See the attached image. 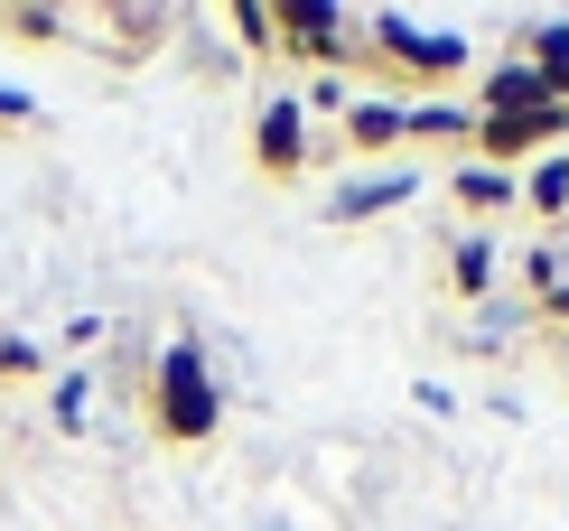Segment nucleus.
<instances>
[{
  "label": "nucleus",
  "instance_id": "nucleus-16",
  "mask_svg": "<svg viewBox=\"0 0 569 531\" xmlns=\"http://www.w3.org/2000/svg\"><path fill=\"white\" fill-rule=\"evenodd\" d=\"M47 373V345H29V335H0V382H38Z\"/></svg>",
  "mask_w": 569,
  "mask_h": 531
},
{
  "label": "nucleus",
  "instance_id": "nucleus-18",
  "mask_svg": "<svg viewBox=\"0 0 569 531\" xmlns=\"http://www.w3.org/2000/svg\"><path fill=\"white\" fill-rule=\"evenodd\" d=\"M57 429H84V373H57Z\"/></svg>",
  "mask_w": 569,
  "mask_h": 531
},
{
  "label": "nucleus",
  "instance_id": "nucleus-13",
  "mask_svg": "<svg viewBox=\"0 0 569 531\" xmlns=\"http://www.w3.org/2000/svg\"><path fill=\"white\" fill-rule=\"evenodd\" d=\"M448 289H458V299H486V289H495V243H486V233H467V243L448 252Z\"/></svg>",
  "mask_w": 569,
  "mask_h": 531
},
{
  "label": "nucleus",
  "instance_id": "nucleus-8",
  "mask_svg": "<svg viewBox=\"0 0 569 531\" xmlns=\"http://www.w3.org/2000/svg\"><path fill=\"white\" fill-rule=\"evenodd\" d=\"M513 57L541 66V84L569 103V19H523V29H513Z\"/></svg>",
  "mask_w": 569,
  "mask_h": 531
},
{
  "label": "nucleus",
  "instance_id": "nucleus-15",
  "mask_svg": "<svg viewBox=\"0 0 569 531\" xmlns=\"http://www.w3.org/2000/svg\"><path fill=\"white\" fill-rule=\"evenodd\" d=\"M224 29L252 47V57H280V10H262V0H233L224 10Z\"/></svg>",
  "mask_w": 569,
  "mask_h": 531
},
{
  "label": "nucleus",
  "instance_id": "nucleus-10",
  "mask_svg": "<svg viewBox=\"0 0 569 531\" xmlns=\"http://www.w3.org/2000/svg\"><path fill=\"white\" fill-rule=\"evenodd\" d=\"M448 197H458L467 214H495V206H523V178H505V168H486V159H458Z\"/></svg>",
  "mask_w": 569,
  "mask_h": 531
},
{
  "label": "nucleus",
  "instance_id": "nucleus-6",
  "mask_svg": "<svg viewBox=\"0 0 569 531\" xmlns=\"http://www.w3.org/2000/svg\"><path fill=\"white\" fill-rule=\"evenodd\" d=\"M401 197H420L401 159H392V168H365V178H346L337 197H327V224H373V214H392Z\"/></svg>",
  "mask_w": 569,
  "mask_h": 531
},
{
  "label": "nucleus",
  "instance_id": "nucleus-1",
  "mask_svg": "<svg viewBox=\"0 0 569 531\" xmlns=\"http://www.w3.org/2000/svg\"><path fill=\"white\" fill-rule=\"evenodd\" d=\"M150 429L169 448H206L224 429V382L206 364V345H187V335H169L150 354Z\"/></svg>",
  "mask_w": 569,
  "mask_h": 531
},
{
  "label": "nucleus",
  "instance_id": "nucleus-17",
  "mask_svg": "<svg viewBox=\"0 0 569 531\" xmlns=\"http://www.w3.org/2000/svg\"><path fill=\"white\" fill-rule=\"evenodd\" d=\"M0 29H10V38H66V10H0Z\"/></svg>",
  "mask_w": 569,
  "mask_h": 531
},
{
  "label": "nucleus",
  "instance_id": "nucleus-9",
  "mask_svg": "<svg viewBox=\"0 0 569 531\" xmlns=\"http://www.w3.org/2000/svg\"><path fill=\"white\" fill-rule=\"evenodd\" d=\"M401 112H411L401 93H365V103H346V140L365 159H383V150H401Z\"/></svg>",
  "mask_w": 569,
  "mask_h": 531
},
{
  "label": "nucleus",
  "instance_id": "nucleus-11",
  "mask_svg": "<svg viewBox=\"0 0 569 531\" xmlns=\"http://www.w3.org/2000/svg\"><path fill=\"white\" fill-rule=\"evenodd\" d=\"M103 29H112V57L140 66V57H159V38L178 29V10H103Z\"/></svg>",
  "mask_w": 569,
  "mask_h": 531
},
{
  "label": "nucleus",
  "instance_id": "nucleus-20",
  "mask_svg": "<svg viewBox=\"0 0 569 531\" xmlns=\"http://www.w3.org/2000/svg\"><path fill=\"white\" fill-rule=\"evenodd\" d=\"M532 318H551V327H569V280L551 289V299H532Z\"/></svg>",
  "mask_w": 569,
  "mask_h": 531
},
{
  "label": "nucleus",
  "instance_id": "nucleus-19",
  "mask_svg": "<svg viewBox=\"0 0 569 531\" xmlns=\"http://www.w3.org/2000/svg\"><path fill=\"white\" fill-rule=\"evenodd\" d=\"M0 122H38V103H29L19 84H0Z\"/></svg>",
  "mask_w": 569,
  "mask_h": 531
},
{
  "label": "nucleus",
  "instance_id": "nucleus-2",
  "mask_svg": "<svg viewBox=\"0 0 569 531\" xmlns=\"http://www.w3.org/2000/svg\"><path fill=\"white\" fill-rule=\"evenodd\" d=\"M365 57H383L392 76H411V84H458L467 76V38L430 29V19H411V10H373L365 19Z\"/></svg>",
  "mask_w": 569,
  "mask_h": 531
},
{
  "label": "nucleus",
  "instance_id": "nucleus-14",
  "mask_svg": "<svg viewBox=\"0 0 569 531\" xmlns=\"http://www.w3.org/2000/svg\"><path fill=\"white\" fill-rule=\"evenodd\" d=\"M523 206L569 214V150H551V159H532V168H523Z\"/></svg>",
  "mask_w": 569,
  "mask_h": 531
},
{
  "label": "nucleus",
  "instance_id": "nucleus-5",
  "mask_svg": "<svg viewBox=\"0 0 569 531\" xmlns=\"http://www.w3.org/2000/svg\"><path fill=\"white\" fill-rule=\"evenodd\" d=\"M252 168H262V178H299L308 168V103L299 93H271V103L252 112Z\"/></svg>",
  "mask_w": 569,
  "mask_h": 531
},
{
  "label": "nucleus",
  "instance_id": "nucleus-3",
  "mask_svg": "<svg viewBox=\"0 0 569 531\" xmlns=\"http://www.w3.org/2000/svg\"><path fill=\"white\" fill-rule=\"evenodd\" d=\"M280 57H299V66H318V76H337V66L365 57V19L337 10V0H290V10H280Z\"/></svg>",
  "mask_w": 569,
  "mask_h": 531
},
{
  "label": "nucleus",
  "instance_id": "nucleus-4",
  "mask_svg": "<svg viewBox=\"0 0 569 531\" xmlns=\"http://www.w3.org/2000/svg\"><path fill=\"white\" fill-rule=\"evenodd\" d=\"M560 140H569V103H541V112H486V122H477V150H467V159H486V168H505V178H513V168L551 159Z\"/></svg>",
  "mask_w": 569,
  "mask_h": 531
},
{
  "label": "nucleus",
  "instance_id": "nucleus-12",
  "mask_svg": "<svg viewBox=\"0 0 569 531\" xmlns=\"http://www.w3.org/2000/svg\"><path fill=\"white\" fill-rule=\"evenodd\" d=\"M401 140H448V150H477V112H467V103H411V112H401Z\"/></svg>",
  "mask_w": 569,
  "mask_h": 531
},
{
  "label": "nucleus",
  "instance_id": "nucleus-7",
  "mask_svg": "<svg viewBox=\"0 0 569 531\" xmlns=\"http://www.w3.org/2000/svg\"><path fill=\"white\" fill-rule=\"evenodd\" d=\"M541 103H560L551 84H541V66H523V57H505V66H486L477 76V93H467V112H541Z\"/></svg>",
  "mask_w": 569,
  "mask_h": 531
}]
</instances>
